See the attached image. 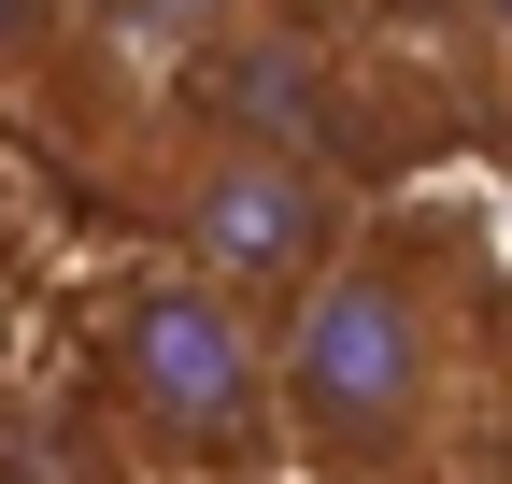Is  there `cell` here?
I'll use <instances>...</instances> for the list:
<instances>
[{"instance_id":"cell-7","label":"cell","mask_w":512,"mask_h":484,"mask_svg":"<svg viewBox=\"0 0 512 484\" xmlns=\"http://www.w3.org/2000/svg\"><path fill=\"white\" fill-rule=\"evenodd\" d=\"M0 371H15V314H0Z\"/></svg>"},{"instance_id":"cell-4","label":"cell","mask_w":512,"mask_h":484,"mask_svg":"<svg viewBox=\"0 0 512 484\" xmlns=\"http://www.w3.org/2000/svg\"><path fill=\"white\" fill-rule=\"evenodd\" d=\"M242 15H256V0H86V43L114 57V72H157L171 86V72H200Z\"/></svg>"},{"instance_id":"cell-3","label":"cell","mask_w":512,"mask_h":484,"mask_svg":"<svg viewBox=\"0 0 512 484\" xmlns=\"http://www.w3.org/2000/svg\"><path fill=\"white\" fill-rule=\"evenodd\" d=\"M100 385L157 456H256L285 442V314L200 257H157L100 314Z\"/></svg>"},{"instance_id":"cell-6","label":"cell","mask_w":512,"mask_h":484,"mask_svg":"<svg viewBox=\"0 0 512 484\" xmlns=\"http://www.w3.org/2000/svg\"><path fill=\"white\" fill-rule=\"evenodd\" d=\"M470 15H484V43H498V57H512V0H470Z\"/></svg>"},{"instance_id":"cell-1","label":"cell","mask_w":512,"mask_h":484,"mask_svg":"<svg viewBox=\"0 0 512 484\" xmlns=\"http://www.w3.org/2000/svg\"><path fill=\"white\" fill-rule=\"evenodd\" d=\"M470 371V271L441 214L356 228L285 299V456L313 484H413Z\"/></svg>"},{"instance_id":"cell-5","label":"cell","mask_w":512,"mask_h":484,"mask_svg":"<svg viewBox=\"0 0 512 484\" xmlns=\"http://www.w3.org/2000/svg\"><path fill=\"white\" fill-rule=\"evenodd\" d=\"M86 43V0H0V100H43Z\"/></svg>"},{"instance_id":"cell-2","label":"cell","mask_w":512,"mask_h":484,"mask_svg":"<svg viewBox=\"0 0 512 484\" xmlns=\"http://www.w3.org/2000/svg\"><path fill=\"white\" fill-rule=\"evenodd\" d=\"M128 129H143L128 200H143L157 257H200V271H228L242 299H271V314L370 228L356 186H342V157L271 143V129H242V114L185 100V86H171V114H128Z\"/></svg>"},{"instance_id":"cell-8","label":"cell","mask_w":512,"mask_h":484,"mask_svg":"<svg viewBox=\"0 0 512 484\" xmlns=\"http://www.w3.org/2000/svg\"><path fill=\"white\" fill-rule=\"evenodd\" d=\"M498 342H512V328H498Z\"/></svg>"}]
</instances>
